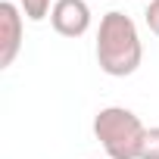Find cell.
<instances>
[{"mask_svg": "<svg viewBox=\"0 0 159 159\" xmlns=\"http://www.w3.org/2000/svg\"><path fill=\"white\" fill-rule=\"evenodd\" d=\"M143 59V44L137 34V25L131 16L122 10H112L100 19L97 31V62L106 75L112 78H128L140 69Z\"/></svg>", "mask_w": 159, "mask_h": 159, "instance_id": "1", "label": "cell"}, {"mask_svg": "<svg viewBox=\"0 0 159 159\" xmlns=\"http://www.w3.org/2000/svg\"><path fill=\"white\" fill-rule=\"evenodd\" d=\"M143 122L125 106H103L94 116V137L100 140L106 159H140Z\"/></svg>", "mask_w": 159, "mask_h": 159, "instance_id": "2", "label": "cell"}, {"mask_svg": "<svg viewBox=\"0 0 159 159\" xmlns=\"http://www.w3.org/2000/svg\"><path fill=\"white\" fill-rule=\"evenodd\" d=\"M22 10L13 0H3L0 3V69H10L22 50V31H25V22H22Z\"/></svg>", "mask_w": 159, "mask_h": 159, "instance_id": "3", "label": "cell"}, {"mask_svg": "<svg viewBox=\"0 0 159 159\" xmlns=\"http://www.w3.org/2000/svg\"><path fill=\"white\" fill-rule=\"evenodd\" d=\"M50 25L62 38H81L91 28V7L88 0H56L50 10Z\"/></svg>", "mask_w": 159, "mask_h": 159, "instance_id": "4", "label": "cell"}, {"mask_svg": "<svg viewBox=\"0 0 159 159\" xmlns=\"http://www.w3.org/2000/svg\"><path fill=\"white\" fill-rule=\"evenodd\" d=\"M53 3H56V0H19V10L25 13V19L41 22V19H47V16H50Z\"/></svg>", "mask_w": 159, "mask_h": 159, "instance_id": "5", "label": "cell"}, {"mask_svg": "<svg viewBox=\"0 0 159 159\" xmlns=\"http://www.w3.org/2000/svg\"><path fill=\"white\" fill-rule=\"evenodd\" d=\"M140 159H159V125L156 128H147L143 147H140Z\"/></svg>", "mask_w": 159, "mask_h": 159, "instance_id": "6", "label": "cell"}, {"mask_svg": "<svg viewBox=\"0 0 159 159\" xmlns=\"http://www.w3.org/2000/svg\"><path fill=\"white\" fill-rule=\"evenodd\" d=\"M143 22H147V28L159 38V0H150L147 3V13H143Z\"/></svg>", "mask_w": 159, "mask_h": 159, "instance_id": "7", "label": "cell"}, {"mask_svg": "<svg viewBox=\"0 0 159 159\" xmlns=\"http://www.w3.org/2000/svg\"><path fill=\"white\" fill-rule=\"evenodd\" d=\"M143 3H150V0H143Z\"/></svg>", "mask_w": 159, "mask_h": 159, "instance_id": "8", "label": "cell"}]
</instances>
